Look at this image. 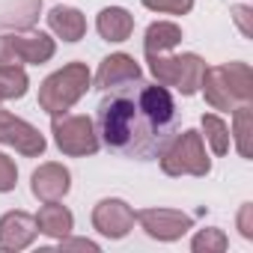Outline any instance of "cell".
Masks as SVG:
<instances>
[{
  "instance_id": "cell-12",
  "label": "cell",
  "mask_w": 253,
  "mask_h": 253,
  "mask_svg": "<svg viewBox=\"0 0 253 253\" xmlns=\"http://www.w3.org/2000/svg\"><path fill=\"white\" fill-rule=\"evenodd\" d=\"M143 78V69L140 63L131 57V54H110L98 63V72H95V89L107 92V89H116V86H125V84H134Z\"/></svg>"
},
{
  "instance_id": "cell-11",
  "label": "cell",
  "mask_w": 253,
  "mask_h": 253,
  "mask_svg": "<svg viewBox=\"0 0 253 253\" xmlns=\"http://www.w3.org/2000/svg\"><path fill=\"white\" fill-rule=\"evenodd\" d=\"M30 191L39 203H54V200H63L69 191H72V173L69 167L57 164V161H48V164H39L30 176Z\"/></svg>"
},
{
  "instance_id": "cell-24",
  "label": "cell",
  "mask_w": 253,
  "mask_h": 253,
  "mask_svg": "<svg viewBox=\"0 0 253 253\" xmlns=\"http://www.w3.org/2000/svg\"><path fill=\"white\" fill-rule=\"evenodd\" d=\"M15 185H18V167L6 152H0V194L15 191Z\"/></svg>"
},
{
  "instance_id": "cell-18",
  "label": "cell",
  "mask_w": 253,
  "mask_h": 253,
  "mask_svg": "<svg viewBox=\"0 0 253 253\" xmlns=\"http://www.w3.org/2000/svg\"><path fill=\"white\" fill-rule=\"evenodd\" d=\"M179 42H182V27L179 24H173V21H155V24L146 27L143 51H146V57L149 54H170Z\"/></svg>"
},
{
  "instance_id": "cell-13",
  "label": "cell",
  "mask_w": 253,
  "mask_h": 253,
  "mask_svg": "<svg viewBox=\"0 0 253 253\" xmlns=\"http://www.w3.org/2000/svg\"><path fill=\"white\" fill-rule=\"evenodd\" d=\"M36 235H39L36 217L27 214V211H21V209L6 211L3 217H0V247H3V250L18 253V250L30 247L36 241Z\"/></svg>"
},
{
  "instance_id": "cell-15",
  "label": "cell",
  "mask_w": 253,
  "mask_h": 253,
  "mask_svg": "<svg viewBox=\"0 0 253 253\" xmlns=\"http://www.w3.org/2000/svg\"><path fill=\"white\" fill-rule=\"evenodd\" d=\"M95 30L104 42H125L134 33V15L122 6H107L95 18Z\"/></svg>"
},
{
  "instance_id": "cell-7",
  "label": "cell",
  "mask_w": 253,
  "mask_h": 253,
  "mask_svg": "<svg viewBox=\"0 0 253 253\" xmlns=\"http://www.w3.org/2000/svg\"><path fill=\"white\" fill-rule=\"evenodd\" d=\"M57 54V42L42 30H15L0 36V69L3 66H42Z\"/></svg>"
},
{
  "instance_id": "cell-4",
  "label": "cell",
  "mask_w": 253,
  "mask_h": 253,
  "mask_svg": "<svg viewBox=\"0 0 253 253\" xmlns=\"http://www.w3.org/2000/svg\"><path fill=\"white\" fill-rule=\"evenodd\" d=\"M158 158H161V170L167 176H197V179H203V176L211 173V158H209L206 140L197 128L176 131Z\"/></svg>"
},
{
  "instance_id": "cell-19",
  "label": "cell",
  "mask_w": 253,
  "mask_h": 253,
  "mask_svg": "<svg viewBox=\"0 0 253 253\" xmlns=\"http://www.w3.org/2000/svg\"><path fill=\"white\" fill-rule=\"evenodd\" d=\"M238 146V155L241 158H250L253 149H250V137H253V104H241L232 110V134H229Z\"/></svg>"
},
{
  "instance_id": "cell-3",
  "label": "cell",
  "mask_w": 253,
  "mask_h": 253,
  "mask_svg": "<svg viewBox=\"0 0 253 253\" xmlns=\"http://www.w3.org/2000/svg\"><path fill=\"white\" fill-rule=\"evenodd\" d=\"M92 86V75L86 69V63H66L63 69H57L54 75H48L39 86V107L48 116H60L66 110H72L86 89Z\"/></svg>"
},
{
  "instance_id": "cell-14",
  "label": "cell",
  "mask_w": 253,
  "mask_h": 253,
  "mask_svg": "<svg viewBox=\"0 0 253 253\" xmlns=\"http://www.w3.org/2000/svg\"><path fill=\"white\" fill-rule=\"evenodd\" d=\"M39 12L42 0H0V30H30Z\"/></svg>"
},
{
  "instance_id": "cell-26",
  "label": "cell",
  "mask_w": 253,
  "mask_h": 253,
  "mask_svg": "<svg viewBox=\"0 0 253 253\" xmlns=\"http://www.w3.org/2000/svg\"><path fill=\"white\" fill-rule=\"evenodd\" d=\"M250 211H253V206H250V203H244V206H241V211H238V232H241L244 238H253V226H250Z\"/></svg>"
},
{
  "instance_id": "cell-21",
  "label": "cell",
  "mask_w": 253,
  "mask_h": 253,
  "mask_svg": "<svg viewBox=\"0 0 253 253\" xmlns=\"http://www.w3.org/2000/svg\"><path fill=\"white\" fill-rule=\"evenodd\" d=\"M27 89H30V78H27L24 66H3L0 69V95H3V101L24 98Z\"/></svg>"
},
{
  "instance_id": "cell-22",
  "label": "cell",
  "mask_w": 253,
  "mask_h": 253,
  "mask_svg": "<svg viewBox=\"0 0 253 253\" xmlns=\"http://www.w3.org/2000/svg\"><path fill=\"white\" fill-rule=\"evenodd\" d=\"M226 247H229V238H226V232L217 229V226L200 229V232L194 235V241H191V250H194V253H223Z\"/></svg>"
},
{
  "instance_id": "cell-23",
  "label": "cell",
  "mask_w": 253,
  "mask_h": 253,
  "mask_svg": "<svg viewBox=\"0 0 253 253\" xmlns=\"http://www.w3.org/2000/svg\"><path fill=\"white\" fill-rule=\"evenodd\" d=\"M140 3L161 15H188L194 9V0H140Z\"/></svg>"
},
{
  "instance_id": "cell-27",
  "label": "cell",
  "mask_w": 253,
  "mask_h": 253,
  "mask_svg": "<svg viewBox=\"0 0 253 253\" xmlns=\"http://www.w3.org/2000/svg\"><path fill=\"white\" fill-rule=\"evenodd\" d=\"M232 12H235V21H238L241 33H244V36H250V24H247V15H250V9H247V6H235Z\"/></svg>"
},
{
  "instance_id": "cell-5",
  "label": "cell",
  "mask_w": 253,
  "mask_h": 253,
  "mask_svg": "<svg viewBox=\"0 0 253 253\" xmlns=\"http://www.w3.org/2000/svg\"><path fill=\"white\" fill-rule=\"evenodd\" d=\"M149 72L155 84L173 86L182 95H197L203 75H206V60L200 54H149Z\"/></svg>"
},
{
  "instance_id": "cell-10",
  "label": "cell",
  "mask_w": 253,
  "mask_h": 253,
  "mask_svg": "<svg viewBox=\"0 0 253 253\" xmlns=\"http://www.w3.org/2000/svg\"><path fill=\"white\" fill-rule=\"evenodd\" d=\"M92 226L104 238H125L134 229V209L125 200H119V197H107V200L95 203V209H92Z\"/></svg>"
},
{
  "instance_id": "cell-1",
  "label": "cell",
  "mask_w": 253,
  "mask_h": 253,
  "mask_svg": "<svg viewBox=\"0 0 253 253\" xmlns=\"http://www.w3.org/2000/svg\"><path fill=\"white\" fill-rule=\"evenodd\" d=\"M95 131L98 140L122 158H158L179 131V107L170 86L146 84L140 78L107 89L95 107Z\"/></svg>"
},
{
  "instance_id": "cell-20",
  "label": "cell",
  "mask_w": 253,
  "mask_h": 253,
  "mask_svg": "<svg viewBox=\"0 0 253 253\" xmlns=\"http://www.w3.org/2000/svg\"><path fill=\"white\" fill-rule=\"evenodd\" d=\"M200 125H203V140L211 146V152H214V155H226V152H229V143H232L229 125H226L217 113H203Z\"/></svg>"
},
{
  "instance_id": "cell-6",
  "label": "cell",
  "mask_w": 253,
  "mask_h": 253,
  "mask_svg": "<svg viewBox=\"0 0 253 253\" xmlns=\"http://www.w3.org/2000/svg\"><path fill=\"white\" fill-rule=\"evenodd\" d=\"M51 134H54V143L63 155L69 158H86V155H95L101 140H98V131H95V119L89 116H81V113H60V116H51Z\"/></svg>"
},
{
  "instance_id": "cell-28",
  "label": "cell",
  "mask_w": 253,
  "mask_h": 253,
  "mask_svg": "<svg viewBox=\"0 0 253 253\" xmlns=\"http://www.w3.org/2000/svg\"><path fill=\"white\" fill-rule=\"evenodd\" d=\"M0 101H3V95H0Z\"/></svg>"
},
{
  "instance_id": "cell-16",
  "label": "cell",
  "mask_w": 253,
  "mask_h": 253,
  "mask_svg": "<svg viewBox=\"0 0 253 253\" xmlns=\"http://www.w3.org/2000/svg\"><path fill=\"white\" fill-rule=\"evenodd\" d=\"M36 226H39L42 235L60 241V238L72 235V229H75V214H72L66 206H60V200L42 203V209H39V214H36Z\"/></svg>"
},
{
  "instance_id": "cell-2",
  "label": "cell",
  "mask_w": 253,
  "mask_h": 253,
  "mask_svg": "<svg viewBox=\"0 0 253 253\" xmlns=\"http://www.w3.org/2000/svg\"><path fill=\"white\" fill-rule=\"evenodd\" d=\"M200 92L206 95V104L211 110L232 113L241 104H253V69L241 60L206 66Z\"/></svg>"
},
{
  "instance_id": "cell-8",
  "label": "cell",
  "mask_w": 253,
  "mask_h": 253,
  "mask_svg": "<svg viewBox=\"0 0 253 253\" xmlns=\"http://www.w3.org/2000/svg\"><path fill=\"white\" fill-rule=\"evenodd\" d=\"M134 220L155 241H179L188 229H194V217L179 209H140L134 211Z\"/></svg>"
},
{
  "instance_id": "cell-9",
  "label": "cell",
  "mask_w": 253,
  "mask_h": 253,
  "mask_svg": "<svg viewBox=\"0 0 253 253\" xmlns=\"http://www.w3.org/2000/svg\"><path fill=\"white\" fill-rule=\"evenodd\" d=\"M0 143L12 146L24 158H39L48 146L36 125H30L27 119H18L15 113H9L3 107H0Z\"/></svg>"
},
{
  "instance_id": "cell-25",
  "label": "cell",
  "mask_w": 253,
  "mask_h": 253,
  "mask_svg": "<svg viewBox=\"0 0 253 253\" xmlns=\"http://www.w3.org/2000/svg\"><path fill=\"white\" fill-rule=\"evenodd\" d=\"M60 250H92V253H98V244L89 241V238H72V235H66V238H60Z\"/></svg>"
},
{
  "instance_id": "cell-17",
  "label": "cell",
  "mask_w": 253,
  "mask_h": 253,
  "mask_svg": "<svg viewBox=\"0 0 253 253\" xmlns=\"http://www.w3.org/2000/svg\"><path fill=\"white\" fill-rule=\"evenodd\" d=\"M48 27L63 42H81L84 33H86V18L75 6H54L48 12Z\"/></svg>"
}]
</instances>
